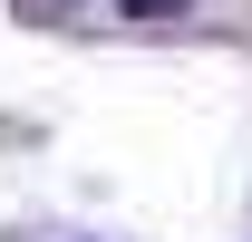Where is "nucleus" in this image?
Here are the masks:
<instances>
[{
    "mask_svg": "<svg viewBox=\"0 0 252 242\" xmlns=\"http://www.w3.org/2000/svg\"><path fill=\"white\" fill-rule=\"evenodd\" d=\"M126 20H175V10H194V0H117Z\"/></svg>",
    "mask_w": 252,
    "mask_h": 242,
    "instance_id": "obj_1",
    "label": "nucleus"
}]
</instances>
